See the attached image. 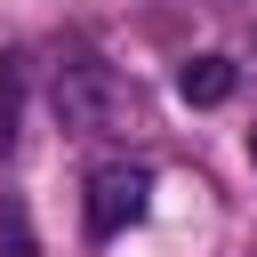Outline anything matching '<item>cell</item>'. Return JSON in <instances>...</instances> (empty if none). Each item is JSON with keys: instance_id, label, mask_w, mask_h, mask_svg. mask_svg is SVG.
I'll use <instances>...</instances> for the list:
<instances>
[{"instance_id": "1", "label": "cell", "mask_w": 257, "mask_h": 257, "mask_svg": "<svg viewBox=\"0 0 257 257\" xmlns=\"http://www.w3.org/2000/svg\"><path fill=\"white\" fill-rule=\"evenodd\" d=\"M48 104H56V128H72V137H112L120 120H137V88L96 56V48H64L56 56V72H48Z\"/></svg>"}, {"instance_id": "2", "label": "cell", "mask_w": 257, "mask_h": 257, "mask_svg": "<svg viewBox=\"0 0 257 257\" xmlns=\"http://www.w3.org/2000/svg\"><path fill=\"white\" fill-rule=\"evenodd\" d=\"M153 201V169L145 161H104L88 177V241H112L120 225H137Z\"/></svg>"}, {"instance_id": "3", "label": "cell", "mask_w": 257, "mask_h": 257, "mask_svg": "<svg viewBox=\"0 0 257 257\" xmlns=\"http://www.w3.org/2000/svg\"><path fill=\"white\" fill-rule=\"evenodd\" d=\"M233 88H241V64L233 56H185L177 64V96L185 104H225Z\"/></svg>"}, {"instance_id": "4", "label": "cell", "mask_w": 257, "mask_h": 257, "mask_svg": "<svg viewBox=\"0 0 257 257\" xmlns=\"http://www.w3.org/2000/svg\"><path fill=\"white\" fill-rule=\"evenodd\" d=\"M16 128H24V56L0 48V153L16 145Z\"/></svg>"}, {"instance_id": "5", "label": "cell", "mask_w": 257, "mask_h": 257, "mask_svg": "<svg viewBox=\"0 0 257 257\" xmlns=\"http://www.w3.org/2000/svg\"><path fill=\"white\" fill-rule=\"evenodd\" d=\"M0 257H40V241H32V217H24V201H0Z\"/></svg>"}, {"instance_id": "6", "label": "cell", "mask_w": 257, "mask_h": 257, "mask_svg": "<svg viewBox=\"0 0 257 257\" xmlns=\"http://www.w3.org/2000/svg\"><path fill=\"white\" fill-rule=\"evenodd\" d=\"M249 161H257V128H249Z\"/></svg>"}]
</instances>
